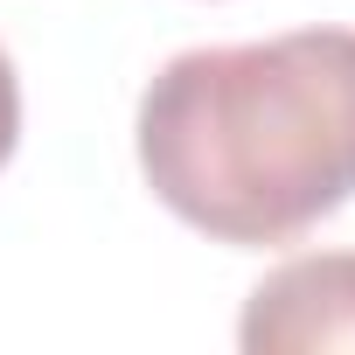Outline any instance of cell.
Masks as SVG:
<instances>
[{"label": "cell", "instance_id": "cell-2", "mask_svg": "<svg viewBox=\"0 0 355 355\" xmlns=\"http://www.w3.org/2000/svg\"><path fill=\"white\" fill-rule=\"evenodd\" d=\"M244 355H355V251H306L265 272L237 320Z\"/></svg>", "mask_w": 355, "mask_h": 355}, {"label": "cell", "instance_id": "cell-1", "mask_svg": "<svg viewBox=\"0 0 355 355\" xmlns=\"http://www.w3.org/2000/svg\"><path fill=\"white\" fill-rule=\"evenodd\" d=\"M146 189L216 244H293L355 202V28L182 49L139 91Z\"/></svg>", "mask_w": 355, "mask_h": 355}, {"label": "cell", "instance_id": "cell-3", "mask_svg": "<svg viewBox=\"0 0 355 355\" xmlns=\"http://www.w3.org/2000/svg\"><path fill=\"white\" fill-rule=\"evenodd\" d=\"M15 139H21V77H15L8 49H0V167H8Z\"/></svg>", "mask_w": 355, "mask_h": 355}]
</instances>
